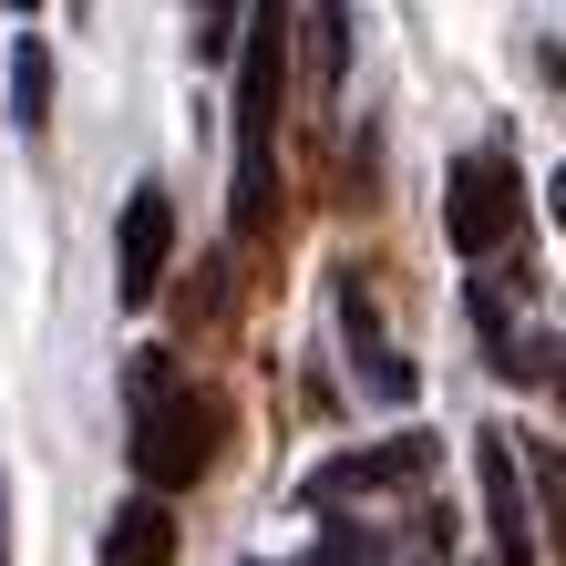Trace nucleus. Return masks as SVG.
<instances>
[{"label": "nucleus", "mask_w": 566, "mask_h": 566, "mask_svg": "<svg viewBox=\"0 0 566 566\" xmlns=\"http://www.w3.org/2000/svg\"><path fill=\"white\" fill-rule=\"evenodd\" d=\"M474 329H484V371L494 381H536L546 371V360L515 340V310H505V289H494V279H474Z\"/></svg>", "instance_id": "10"}, {"label": "nucleus", "mask_w": 566, "mask_h": 566, "mask_svg": "<svg viewBox=\"0 0 566 566\" xmlns=\"http://www.w3.org/2000/svg\"><path fill=\"white\" fill-rule=\"evenodd\" d=\"M124 391H135V474H145V494L207 484L217 453H227V402L176 371V350H135Z\"/></svg>", "instance_id": "2"}, {"label": "nucleus", "mask_w": 566, "mask_h": 566, "mask_svg": "<svg viewBox=\"0 0 566 566\" xmlns=\"http://www.w3.org/2000/svg\"><path fill=\"white\" fill-rule=\"evenodd\" d=\"M443 238H453V258H474V269H484L494 248L525 238V176H515L505 145L453 155V176H443Z\"/></svg>", "instance_id": "3"}, {"label": "nucleus", "mask_w": 566, "mask_h": 566, "mask_svg": "<svg viewBox=\"0 0 566 566\" xmlns=\"http://www.w3.org/2000/svg\"><path fill=\"white\" fill-rule=\"evenodd\" d=\"M238 11H248V0H186V42H196V62H227V52H238Z\"/></svg>", "instance_id": "12"}, {"label": "nucleus", "mask_w": 566, "mask_h": 566, "mask_svg": "<svg viewBox=\"0 0 566 566\" xmlns=\"http://www.w3.org/2000/svg\"><path fill=\"white\" fill-rule=\"evenodd\" d=\"M227 310H238V248H217L207 269H196V289L176 298V329L196 340V329H227Z\"/></svg>", "instance_id": "11"}, {"label": "nucleus", "mask_w": 566, "mask_h": 566, "mask_svg": "<svg viewBox=\"0 0 566 566\" xmlns=\"http://www.w3.org/2000/svg\"><path fill=\"white\" fill-rule=\"evenodd\" d=\"M11 124H21V145L52 135V42H42V31L11 42Z\"/></svg>", "instance_id": "9"}, {"label": "nucleus", "mask_w": 566, "mask_h": 566, "mask_svg": "<svg viewBox=\"0 0 566 566\" xmlns=\"http://www.w3.org/2000/svg\"><path fill=\"white\" fill-rule=\"evenodd\" d=\"M340 329H350V350H360V391L402 412V402H412V360L381 340V310H371V289H360V269L340 279Z\"/></svg>", "instance_id": "7"}, {"label": "nucleus", "mask_w": 566, "mask_h": 566, "mask_svg": "<svg viewBox=\"0 0 566 566\" xmlns=\"http://www.w3.org/2000/svg\"><path fill=\"white\" fill-rule=\"evenodd\" d=\"M432 432H391V443H371V453H329L310 484H298V505H350V494H402V484H422L432 474Z\"/></svg>", "instance_id": "5"}, {"label": "nucleus", "mask_w": 566, "mask_h": 566, "mask_svg": "<svg viewBox=\"0 0 566 566\" xmlns=\"http://www.w3.org/2000/svg\"><path fill=\"white\" fill-rule=\"evenodd\" d=\"M176 505L165 494H135V505H114V525H104V566H176Z\"/></svg>", "instance_id": "8"}, {"label": "nucleus", "mask_w": 566, "mask_h": 566, "mask_svg": "<svg viewBox=\"0 0 566 566\" xmlns=\"http://www.w3.org/2000/svg\"><path fill=\"white\" fill-rule=\"evenodd\" d=\"M546 217L566 227V165H556V176H546Z\"/></svg>", "instance_id": "13"}, {"label": "nucleus", "mask_w": 566, "mask_h": 566, "mask_svg": "<svg viewBox=\"0 0 566 566\" xmlns=\"http://www.w3.org/2000/svg\"><path fill=\"white\" fill-rule=\"evenodd\" d=\"M165 279H176V196L135 186L124 196V227H114V298L124 310H155Z\"/></svg>", "instance_id": "4"}, {"label": "nucleus", "mask_w": 566, "mask_h": 566, "mask_svg": "<svg viewBox=\"0 0 566 566\" xmlns=\"http://www.w3.org/2000/svg\"><path fill=\"white\" fill-rule=\"evenodd\" d=\"M227 83H238V186H227V227L238 248L279 238V93H289V0H248L238 11V52H227Z\"/></svg>", "instance_id": "1"}, {"label": "nucleus", "mask_w": 566, "mask_h": 566, "mask_svg": "<svg viewBox=\"0 0 566 566\" xmlns=\"http://www.w3.org/2000/svg\"><path fill=\"white\" fill-rule=\"evenodd\" d=\"M0 11H21V21H42V0H0Z\"/></svg>", "instance_id": "15"}, {"label": "nucleus", "mask_w": 566, "mask_h": 566, "mask_svg": "<svg viewBox=\"0 0 566 566\" xmlns=\"http://www.w3.org/2000/svg\"><path fill=\"white\" fill-rule=\"evenodd\" d=\"M0 566H11V484H0Z\"/></svg>", "instance_id": "14"}, {"label": "nucleus", "mask_w": 566, "mask_h": 566, "mask_svg": "<svg viewBox=\"0 0 566 566\" xmlns=\"http://www.w3.org/2000/svg\"><path fill=\"white\" fill-rule=\"evenodd\" d=\"M474 494H484L494 556H505V566H536V505H525V463H515L505 432H474Z\"/></svg>", "instance_id": "6"}]
</instances>
